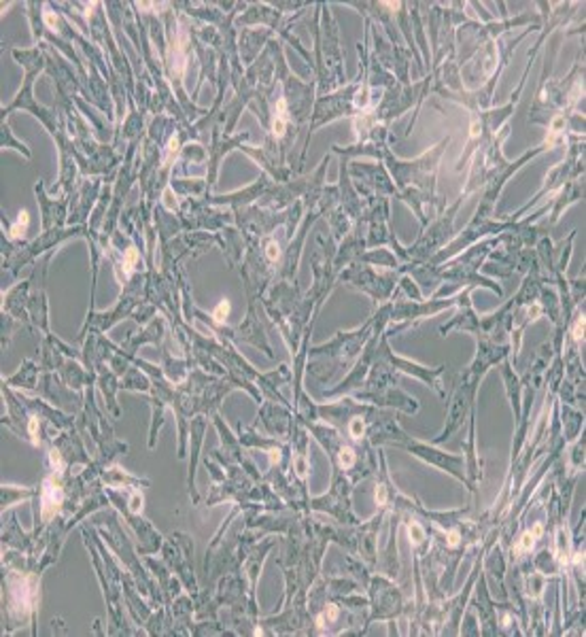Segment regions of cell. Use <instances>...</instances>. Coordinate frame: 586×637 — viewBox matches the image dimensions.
I'll use <instances>...</instances> for the list:
<instances>
[{
  "mask_svg": "<svg viewBox=\"0 0 586 637\" xmlns=\"http://www.w3.org/2000/svg\"><path fill=\"white\" fill-rule=\"evenodd\" d=\"M62 474H55L54 476L45 478L41 489L37 491L38 495V504H41V521L49 523L52 518H55V514L60 512V508L64 504V487L62 480H60Z\"/></svg>",
  "mask_w": 586,
  "mask_h": 637,
  "instance_id": "cell-12",
  "label": "cell"
},
{
  "mask_svg": "<svg viewBox=\"0 0 586 637\" xmlns=\"http://www.w3.org/2000/svg\"><path fill=\"white\" fill-rule=\"evenodd\" d=\"M164 32H166V43H164V52L161 54H164V69L170 79V86L175 89L183 111H186L187 115L198 113V111L192 106V103L187 100L186 92H183V81H186L189 54H192V45H194V28L187 24L186 13H177V4L166 3Z\"/></svg>",
  "mask_w": 586,
  "mask_h": 637,
  "instance_id": "cell-4",
  "label": "cell"
},
{
  "mask_svg": "<svg viewBox=\"0 0 586 637\" xmlns=\"http://www.w3.org/2000/svg\"><path fill=\"white\" fill-rule=\"evenodd\" d=\"M466 200L467 198L463 194L457 195L455 203L450 206H446V209L440 212L438 219H435L432 226L427 228V230H423L421 238H418L412 247L395 249L398 251V260L404 261V266H421V264H427V261L432 260L435 253H440V251H442L446 244L453 240L455 215Z\"/></svg>",
  "mask_w": 586,
  "mask_h": 637,
  "instance_id": "cell-7",
  "label": "cell"
},
{
  "mask_svg": "<svg viewBox=\"0 0 586 637\" xmlns=\"http://www.w3.org/2000/svg\"><path fill=\"white\" fill-rule=\"evenodd\" d=\"M28 221H30V217H28V212L26 211H21L20 215H18V221H15V226H11V230L9 234L13 238H21L26 234V228H28Z\"/></svg>",
  "mask_w": 586,
  "mask_h": 637,
  "instance_id": "cell-18",
  "label": "cell"
},
{
  "mask_svg": "<svg viewBox=\"0 0 586 637\" xmlns=\"http://www.w3.org/2000/svg\"><path fill=\"white\" fill-rule=\"evenodd\" d=\"M32 491H18L13 487H3V508L11 506V501L20 500V497H30Z\"/></svg>",
  "mask_w": 586,
  "mask_h": 637,
  "instance_id": "cell-19",
  "label": "cell"
},
{
  "mask_svg": "<svg viewBox=\"0 0 586 637\" xmlns=\"http://www.w3.org/2000/svg\"><path fill=\"white\" fill-rule=\"evenodd\" d=\"M7 586L11 595V612L20 614L21 620H24L28 614H35L38 591L37 575H24V578H13V575H11L7 580Z\"/></svg>",
  "mask_w": 586,
  "mask_h": 637,
  "instance_id": "cell-10",
  "label": "cell"
},
{
  "mask_svg": "<svg viewBox=\"0 0 586 637\" xmlns=\"http://www.w3.org/2000/svg\"><path fill=\"white\" fill-rule=\"evenodd\" d=\"M3 147H4V149H7V147H15L18 151H21V153H24L26 158H30V151L26 149V145H24V143L15 141V138H13V132L9 130V126H7V124H3Z\"/></svg>",
  "mask_w": 586,
  "mask_h": 637,
  "instance_id": "cell-17",
  "label": "cell"
},
{
  "mask_svg": "<svg viewBox=\"0 0 586 637\" xmlns=\"http://www.w3.org/2000/svg\"><path fill=\"white\" fill-rule=\"evenodd\" d=\"M400 270L389 272V275H378L372 266L357 261V264L349 266L347 270L340 272L338 278L340 281L351 283L355 289H359V292H366L372 298L374 306H381L387 304V300L393 295L395 287H398L395 283H400Z\"/></svg>",
  "mask_w": 586,
  "mask_h": 637,
  "instance_id": "cell-8",
  "label": "cell"
},
{
  "mask_svg": "<svg viewBox=\"0 0 586 637\" xmlns=\"http://www.w3.org/2000/svg\"><path fill=\"white\" fill-rule=\"evenodd\" d=\"M206 429V421L204 417H194L192 421V463H189V474H187V487L189 493H192L194 501H198V493H195L194 487V474H195V459H198V451H200V443H202V434Z\"/></svg>",
  "mask_w": 586,
  "mask_h": 637,
  "instance_id": "cell-15",
  "label": "cell"
},
{
  "mask_svg": "<svg viewBox=\"0 0 586 637\" xmlns=\"http://www.w3.org/2000/svg\"><path fill=\"white\" fill-rule=\"evenodd\" d=\"M121 389L149 391L152 389V381H149V378H144L141 370H136V368H128V372L124 374V381H121Z\"/></svg>",
  "mask_w": 586,
  "mask_h": 637,
  "instance_id": "cell-16",
  "label": "cell"
},
{
  "mask_svg": "<svg viewBox=\"0 0 586 637\" xmlns=\"http://www.w3.org/2000/svg\"><path fill=\"white\" fill-rule=\"evenodd\" d=\"M315 54H317V70H319V96L336 92L340 86H344L343 49H340L338 26L334 21L332 11L327 4H317L315 7Z\"/></svg>",
  "mask_w": 586,
  "mask_h": 637,
  "instance_id": "cell-6",
  "label": "cell"
},
{
  "mask_svg": "<svg viewBox=\"0 0 586 637\" xmlns=\"http://www.w3.org/2000/svg\"><path fill=\"white\" fill-rule=\"evenodd\" d=\"M227 315H230V302H227V300H221L219 306H217V309L210 312V317H213L215 323H226Z\"/></svg>",
  "mask_w": 586,
  "mask_h": 637,
  "instance_id": "cell-20",
  "label": "cell"
},
{
  "mask_svg": "<svg viewBox=\"0 0 586 637\" xmlns=\"http://www.w3.org/2000/svg\"><path fill=\"white\" fill-rule=\"evenodd\" d=\"M374 323H376V315H372L355 332H338L336 338L329 340L327 344L310 349L309 360H306L309 361L306 363V370H309L310 376H315L319 383H329L336 376V372L349 370L351 363L357 360L359 351L370 340Z\"/></svg>",
  "mask_w": 586,
  "mask_h": 637,
  "instance_id": "cell-5",
  "label": "cell"
},
{
  "mask_svg": "<svg viewBox=\"0 0 586 637\" xmlns=\"http://www.w3.org/2000/svg\"><path fill=\"white\" fill-rule=\"evenodd\" d=\"M582 198H584V177L572 178V181L565 183V186L559 189V194H557V198L550 200V221L546 228H555L557 221L561 219L563 211Z\"/></svg>",
  "mask_w": 586,
  "mask_h": 637,
  "instance_id": "cell-13",
  "label": "cell"
},
{
  "mask_svg": "<svg viewBox=\"0 0 586 637\" xmlns=\"http://www.w3.org/2000/svg\"><path fill=\"white\" fill-rule=\"evenodd\" d=\"M478 584H476V597H474V606L480 614V635H499L498 631V601L491 600L489 586H487V575L480 572L478 575Z\"/></svg>",
  "mask_w": 586,
  "mask_h": 637,
  "instance_id": "cell-11",
  "label": "cell"
},
{
  "mask_svg": "<svg viewBox=\"0 0 586 637\" xmlns=\"http://www.w3.org/2000/svg\"><path fill=\"white\" fill-rule=\"evenodd\" d=\"M559 55V45H555L550 58H546L544 72L540 77L538 92L533 96L532 111H529V124L549 126L555 115H565L567 120L574 113H584V54L578 55L574 69L567 77L559 81H550L552 62Z\"/></svg>",
  "mask_w": 586,
  "mask_h": 637,
  "instance_id": "cell-3",
  "label": "cell"
},
{
  "mask_svg": "<svg viewBox=\"0 0 586 637\" xmlns=\"http://www.w3.org/2000/svg\"><path fill=\"white\" fill-rule=\"evenodd\" d=\"M559 421L561 432L567 444H572L574 440L580 438V434L584 432V412L576 406H569L559 401Z\"/></svg>",
  "mask_w": 586,
  "mask_h": 637,
  "instance_id": "cell-14",
  "label": "cell"
},
{
  "mask_svg": "<svg viewBox=\"0 0 586 637\" xmlns=\"http://www.w3.org/2000/svg\"><path fill=\"white\" fill-rule=\"evenodd\" d=\"M476 343H478L476 357H474V361L466 368V370H463V374L459 376V383L455 385L453 393H450L449 412H446V425L442 432L435 435V438H432V444L446 443L450 435L459 432L463 425L467 423V418H470V412L476 410V393L480 383H483L484 374L489 372V368L499 366L504 360H510V353H512L510 343L501 344L484 336H476Z\"/></svg>",
  "mask_w": 586,
  "mask_h": 637,
  "instance_id": "cell-2",
  "label": "cell"
},
{
  "mask_svg": "<svg viewBox=\"0 0 586 637\" xmlns=\"http://www.w3.org/2000/svg\"><path fill=\"white\" fill-rule=\"evenodd\" d=\"M449 143L450 138L446 136L444 141H440L433 149H429L427 153H423L421 158L415 161L398 160L391 153L389 147L381 151V158L384 160V164L389 166V172L393 175L395 183H398L395 195H398L400 200H404V203L417 212L423 228L427 226V217L423 206H435L438 212L446 209V204L438 198V194H435V175H438V164L440 160H442V153L446 147H449Z\"/></svg>",
  "mask_w": 586,
  "mask_h": 637,
  "instance_id": "cell-1",
  "label": "cell"
},
{
  "mask_svg": "<svg viewBox=\"0 0 586 637\" xmlns=\"http://www.w3.org/2000/svg\"><path fill=\"white\" fill-rule=\"evenodd\" d=\"M370 589V616H367L366 623L370 625L372 620H393L395 616H400L404 612V601H401L400 589L391 583V578H383V575H376L372 578V583L366 584ZM366 625V627H367Z\"/></svg>",
  "mask_w": 586,
  "mask_h": 637,
  "instance_id": "cell-9",
  "label": "cell"
}]
</instances>
